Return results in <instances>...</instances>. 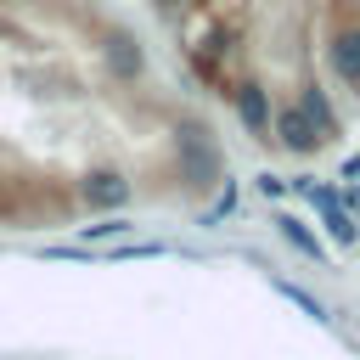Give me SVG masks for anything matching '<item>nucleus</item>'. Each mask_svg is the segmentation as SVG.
Wrapping results in <instances>:
<instances>
[{
  "label": "nucleus",
  "mask_w": 360,
  "mask_h": 360,
  "mask_svg": "<svg viewBox=\"0 0 360 360\" xmlns=\"http://www.w3.org/2000/svg\"><path fill=\"white\" fill-rule=\"evenodd\" d=\"M174 169H180L186 186H214V180H219V141H214L208 124L186 118V124L174 129Z\"/></svg>",
  "instance_id": "f257e3e1"
},
{
  "label": "nucleus",
  "mask_w": 360,
  "mask_h": 360,
  "mask_svg": "<svg viewBox=\"0 0 360 360\" xmlns=\"http://www.w3.org/2000/svg\"><path fill=\"white\" fill-rule=\"evenodd\" d=\"M101 62H107V73H112L118 84H135V79L146 73V51H141V39H135L129 28H112V34L101 39Z\"/></svg>",
  "instance_id": "f03ea898"
},
{
  "label": "nucleus",
  "mask_w": 360,
  "mask_h": 360,
  "mask_svg": "<svg viewBox=\"0 0 360 360\" xmlns=\"http://www.w3.org/2000/svg\"><path fill=\"white\" fill-rule=\"evenodd\" d=\"M129 180L118 174V169H90V174H79V202L84 208H101V214H118L124 202H129Z\"/></svg>",
  "instance_id": "7ed1b4c3"
},
{
  "label": "nucleus",
  "mask_w": 360,
  "mask_h": 360,
  "mask_svg": "<svg viewBox=\"0 0 360 360\" xmlns=\"http://www.w3.org/2000/svg\"><path fill=\"white\" fill-rule=\"evenodd\" d=\"M231 101H236V118L248 124V135L270 141V90H264L259 79H242V84L231 90Z\"/></svg>",
  "instance_id": "20e7f679"
},
{
  "label": "nucleus",
  "mask_w": 360,
  "mask_h": 360,
  "mask_svg": "<svg viewBox=\"0 0 360 360\" xmlns=\"http://www.w3.org/2000/svg\"><path fill=\"white\" fill-rule=\"evenodd\" d=\"M135 231V219H124V214H101L96 225H79V236L84 242H101V236H129Z\"/></svg>",
  "instance_id": "39448f33"
},
{
  "label": "nucleus",
  "mask_w": 360,
  "mask_h": 360,
  "mask_svg": "<svg viewBox=\"0 0 360 360\" xmlns=\"http://www.w3.org/2000/svg\"><path fill=\"white\" fill-rule=\"evenodd\" d=\"M158 6H163V11H180V6H186V0H158Z\"/></svg>",
  "instance_id": "423d86ee"
}]
</instances>
